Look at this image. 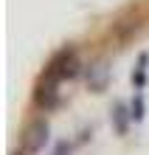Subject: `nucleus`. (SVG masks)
Returning a JSON list of instances; mask_svg holds the SVG:
<instances>
[{"label":"nucleus","instance_id":"7ed1b4c3","mask_svg":"<svg viewBox=\"0 0 149 155\" xmlns=\"http://www.w3.org/2000/svg\"><path fill=\"white\" fill-rule=\"evenodd\" d=\"M45 141H48V121H45V118H37V121H31L28 127H25L23 147L28 152H40L45 147Z\"/></svg>","mask_w":149,"mask_h":155},{"label":"nucleus","instance_id":"f257e3e1","mask_svg":"<svg viewBox=\"0 0 149 155\" xmlns=\"http://www.w3.org/2000/svg\"><path fill=\"white\" fill-rule=\"evenodd\" d=\"M76 71H79L76 51H73V48H62L57 57L51 59V65H48L45 74L53 76V79H70V76H76Z\"/></svg>","mask_w":149,"mask_h":155},{"label":"nucleus","instance_id":"20e7f679","mask_svg":"<svg viewBox=\"0 0 149 155\" xmlns=\"http://www.w3.org/2000/svg\"><path fill=\"white\" fill-rule=\"evenodd\" d=\"M17 155H23V152H17Z\"/></svg>","mask_w":149,"mask_h":155},{"label":"nucleus","instance_id":"f03ea898","mask_svg":"<svg viewBox=\"0 0 149 155\" xmlns=\"http://www.w3.org/2000/svg\"><path fill=\"white\" fill-rule=\"evenodd\" d=\"M57 82H59V79H53V76L45 74V79L37 85V90H34V102H37V107H40V110H53V107L59 104Z\"/></svg>","mask_w":149,"mask_h":155}]
</instances>
